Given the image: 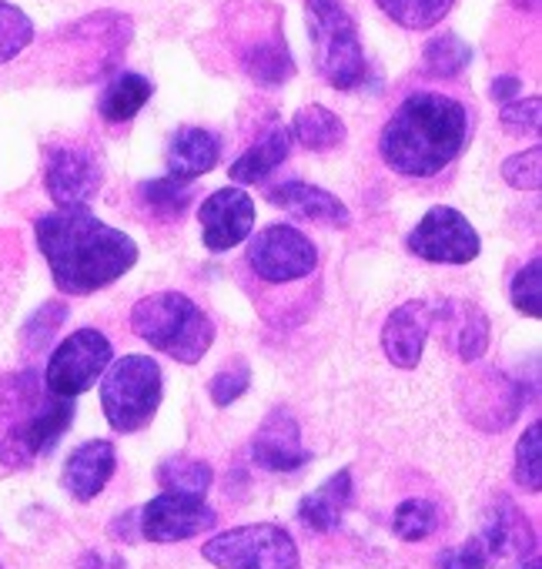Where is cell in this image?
Instances as JSON below:
<instances>
[{
    "mask_svg": "<svg viewBox=\"0 0 542 569\" xmlns=\"http://www.w3.org/2000/svg\"><path fill=\"white\" fill-rule=\"evenodd\" d=\"M305 24L315 51V68L335 91H355L369 78L359 24L342 0H305Z\"/></svg>",
    "mask_w": 542,
    "mask_h": 569,
    "instance_id": "5",
    "label": "cell"
},
{
    "mask_svg": "<svg viewBox=\"0 0 542 569\" xmlns=\"http://www.w3.org/2000/svg\"><path fill=\"white\" fill-rule=\"evenodd\" d=\"M204 559L218 569H299V546L275 522H248L204 542Z\"/></svg>",
    "mask_w": 542,
    "mask_h": 569,
    "instance_id": "7",
    "label": "cell"
},
{
    "mask_svg": "<svg viewBox=\"0 0 542 569\" xmlns=\"http://www.w3.org/2000/svg\"><path fill=\"white\" fill-rule=\"evenodd\" d=\"M515 482L525 492L542 489V422H532L515 446Z\"/></svg>",
    "mask_w": 542,
    "mask_h": 569,
    "instance_id": "29",
    "label": "cell"
},
{
    "mask_svg": "<svg viewBox=\"0 0 542 569\" xmlns=\"http://www.w3.org/2000/svg\"><path fill=\"white\" fill-rule=\"evenodd\" d=\"M439 529V506L432 499H405L392 516V532L402 542H422Z\"/></svg>",
    "mask_w": 542,
    "mask_h": 569,
    "instance_id": "27",
    "label": "cell"
},
{
    "mask_svg": "<svg viewBox=\"0 0 542 569\" xmlns=\"http://www.w3.org/2000/svg\"><path fill=\"white\" fill-rule=\"evenodd\" d=\"M522 569H542V566H539V559H529V562H522Z\"/></svg>",
    "mask_w": 542,
    "mask_h": 569,
    "instance_id": "41",
    "label": "cell"
},
{
    "mask_svg": "<svg viewBox=\"0 0 542 569\" xmlns=\"http://www.w3.org/2000/svg\"><path fill=\"white\" fill-rule=\"evenodd\" d=\"M432 322H435V312H432L429 302L399 306L382 326V349H385L389 362L399 366V369H415L422 362Z\"/></svg>",
    "mask_w": 542,
    "mask_h": 569,
    "instance_id": "15",
    "label": "cell"
},
{
    "mask_svg": "<svg viewBox=\"0 0 542 569\" xmlns=\"http://www.w3.org/2000/svg\"><path fill=\"white\" fill-rule=\"evenodd\" d=\"M539 98H515L499 108V118L509 134H539Z\"/></svg>",
    "mask_w": 542,
    "mask_h": 569,
    "instance_id": "35",
    "label": "cell"
},
{
    "mask_svg": "<svg viewBox=\"0 0 542 569\" xmlns=\"http://www.w3.org/2000/svg\"><path fill=\"white\" fill-rule=\"evenodd\" d=\"M164 379L151 356H124L104 369L101 406L114 432L144 429L161 406Z\"/></svg>",
    "mask_w": 542,
    "mask_h": 569,
    "instance_id": "6",
    "label": "cell"
},
{
    "mask_svg": "<svg viewBox=\"0 0 542 569\" xmlns=\"http://www.w3.org/2000/svg\"><path fill=\"white\" fill-rule=\"evenodd\" d=\"M158 482L164 492H184V496H204L211 486V466L191 456H171L158 466Z\"/></svg>",
    "mask_w": 542,
    "mask_h": 569,
    "instance_id": "25",
    "label": "cell"
},
{
    "mask_svg": "<svg viewBox=\"0 0 542 569\" xmlns=\"http://www.w3.org/2000/svg\"><path fill=\"white\" fill-rule=\"evenodd\" d=\"M268 204H275L302 221H315V224H329V228H349L352 214L342 204V198H335L325 188L305 184V181H285L279 188H268L264 191Z\"/></svg>",
    "mask_w": 542,
    "mask_h": 569,
    "instance_id": "16",
    "label": "cell"
},
{
    "mask_svg": "<svg viewBox=\"0 0 542 569\" xmlns=\"http://www.w3.org/2000/svg\"><path fill=\"white\" fill-rule=\"evenodd\" d=\"M131 329L141 342L178 366H198L214 342L211 319L181 292H154L131 309Z\"/></svg>",
    "mask_w": 542,
    "mask_h": 569,
    "instance_id": "4",
    "label": "cell"
},
{
    "mask_svg": "<svg viewBox=\"0 0 542 569\" xmlns=\"http://www.w3.org/2000/svg\"><path fill=\"white\" fill-rule=\"evenodd\" d=\"M289 148H292V134L285 128H271L254 148H248L231 164V181L234 184H258L261 178H268L289 158Z\"/></svg>",
    "mask_w": 542,
    "mask_h": 569,
    "instance_id": "21",
    "label": "cell"
},
{
    "mask_svg": "<svg viewBox=\"0 0 542 569\" xmlns=\"http://www.w3.org/2000/svg\"><path fill=\"white\" fill-rule=\"evenodd\" d=\"M248 386H251V369H248L244 362H234V366L221 369V372L211 379L208 392H211V402H214V406H231L234 399H241V396L248 392Z\"/></svg>",
    "mask_w": 542,
    "mask_h": 569,
    "instance_id": "34",
    "label": "cell"
},
{
    "mask_svg": "<svg viewBox=\"0 0 542 569\" xmlns=\"http://www.w3.org/2000/svg\"><path fill=\"white\" fill-rule=\"evenodd\" d=\"M44 181L58 208H88L101 188V164L81 144H58L48 151Z\"/></svg>",
    "mask_w": 542,
    "mask_h": 569,
    "instance_id": "12",
    "label": "cell"
},
{
    "mask_svg": "<svg viewBox=\"0 0 542 569\" xmlns=\"http://www.w3.org/2000/svg\"><path fill=\"white\" fill-rule=\"evenodd\" d=\"M111 359H114V349H111L104 332L78 329L74 336H68L51 352V362H48V372H44V386L54 396L78 399L81 392H88L98 382V376H104Z\"/></svg>",
    "mask_w": 542,
    "mask_h": 569,
    "instance_id": "8",
    "label": "cell"
},
{
    "mask_svg": "<svg viewBox=\"0 0 542 569\" xmlns=\"http://www.w3.org/2000/svg\"><path fill=\"white\" fill-rule=\"evenodd\" d=\"M469 138V114L455 98L435 91L409 94L379 138L382 161L405 178H432L459 158Z\"/></svg>",
    "mask_w": 542,
    "mask_h": 569,
    "instance_id": "2",
    "label": "cell"
},
{
    "mask_svg": "<svg viewBox=\"0 0 542 569\" xmlns=\"http://www.w3.org/2000/svg\"><path fill=\"white\" fill-rule=\"evenodd\" d=\"M244 71H248V78L258 81L261 88H279V84L292 81L295 61H292L289 41L275 31L268 41L251 44L248 54H244Z\"/></svg>",
    "mask_w": 542,
    "mask_h": 569,
    "instance_id": "22",
    "label": "cell"
},
{
    "mask_svg": "<svg viewBox=\"0 0 542 569\" xmlns=\"http://www.w3.org/2000/svg\"><path fill=\"white\" fill-rule=\"evenodd\" d=\"M251 459L264 472H299L312 462V452L302 446L299 422L289 409H275L251 439Z\"/></svg>",
    "mask_w": 542,
    "mask_h": 569,
    "instance_id": "14",
    "label": "cell"
},
{
    "mask_svg": "<svg viewBox=\"0 0 542 569\" xmlns=\"http://www.w3.org/2000/svg\"><path fill=\"white\" fill-rule=\"evenodd\" d=\"M198 218H201L204 248L208 251H228V248L241 244L251 234V228H254V201L238 184H228V188H218L214 194L204 198Z\"/></svg>",
    "mask_w": 542,
    "mask_h": 569,
    "instance_id": "13",
    "label": "cell"
},
{
    "mask_svg": "<svg viewBox=\"0 0 542 569\" xmlns=\"http://www.w3.org/2000/svg\"><path fill=\"white\" fill-rule=\"evenodd\" d=\"M168 178L191 184L204 171H211L221 158V141L208 128H181L168 141Z\"/></svg>",
    "mask_w": 542,
    "mask_h": 569,
    "instance_id": "19",
    "label": "cell"
},
{
    "mask_svg": "<svg viewBox=\"0 0 542 569\" xmlns=\"http://www.w3.org/2000/svg\"><path fill=\"white\" fill-rule=\"evenodd\" d=\"M74 422V399L54 396L31 369L0 376V462L28 469L48 456Z\"/></svg>",
    "mask_w": 542,
    "mask_h": 569,
    "instance_id": "3",
    "label": "cell"
},
{
    "mask_svg": "<svg viewBox=\"0 0 542 569\" xmlns=\"http://www.w3.org/2000/svg\"><path fill=\"white\" fill-rule=\"evenodd\" d=\"M114 466H118V452H114V442L108 439H91L84 446H78L68 462H64V489L78 499V502H91L114 476Z\"/></svg>",
    "mask_w": 542,
    "mask_h": 569,
    "instance_id": "17",
    "label": "cell"
},
{
    "mask_svg": "<svg viewBox=\"0 0 542 569\" xmlns=\"http://www.w3.org/2000/svg\"><path fill=\"white\" fill-rule=\"evenodd\" d=\"M459 329H455V352L462 362H479L489 349V319L475 306H459Z\"/></svg>",
    "mask_w": 542,
    "mask_h": 569,
    "instance_id": "30",
    "label": "cell"
},
{
    "mask_svg": "<svg viewBox=\"0 0 542 569\" xmlns=\"http://www.w3.org/2000/svg\"><path fill=\"white\" fill-rule=\"evenodd\" d=\"M138 516H141V536L151 542H181L198 532H208L218 522L204 496H184V492H161L144 509H138Z\"/></svg>",
    "mask_w": 542,
    "mask_h": 569,
    "instance_id": "11",
    "label": "cell"
},
{
    "mask_svg": "<svg viewBox=\"0 0 542 569\" xmlns=\"http://www.w3.org/2000/svg\"><path fill=\"white\" fill-rule=\"evenodd\" d=\"M34 231L54 284L68 296L101 292L138 261L134 238L104 224L88 208H58L38 218Z\"/></svg>",
    "mask_w": 542,
    "mask_h": 569,
    "instance_id": "1",
    "label": "cell"
},
{
    "mask_svg": "<svg viewBox=\"0 0 542 569\" xmlns=\"http://www.w3.org/2000/svg\"><path fill=\"white\" fill-rule=\"evenodd\" d=\"M479 539H482L489 559H512V556H522L525 549H532V526L509 496H499L482 516Z\"/></svg>",
    "mask_w": 542,
    "mask_h": 569,
    "instance_id": "18",
    "label": "cell"
},
{
    "mask_svg": "<svg viewBox=\"0 0 542 569\" xmlns=\"http://www.w3.org/2000/svg\"><path fill=\"white\" fill-rule=\"evenodd\" d=\"M379 4V11L389 18V21H395L399 28H405V18H409V0H375Z\"/></svg>",
    "mask_w": 542,
    "mask_h": 569,
    "instance_id": "40",
    "label": "cell"
},
{
    "mask_svg": "<svg viewBox=\"0 0 542 569\" xmlns=\"http://www.w3.org/2000/svg\"><path fill=\"white\" fill-rule=\"evenodd\" d=\"M479 231L472 228V221L449 208V204H435L425 211V218L412 228L409 234V251L419 254L422 261H435V264H465L472 258H479Z\"/></svg>",
    "mask_w": 542,
    "mask_h": 569,
    "instance_id": "10",
    "label": "cell"
},
{
    "mask_svg": "<svg viewBox=\"0 0 542 569\" xmlns=\"http://www.w3.org/2000/svg\"><path fill=\"white\" fill-rule=\"evenodd\" d=\"M151 94H154V88H151V81L144 74L124 71L101 94V118L111 121V124H128L151 101Z\"/></svg>",
    "mask_w": 542,
    "mask_h": 569,
    "instance_id": "24",
    "label": "cell"
},
{
    "mask_svg": "<svg viewBox=\"0 0 542 569\" xmlns=\"http://www.w3.org/2000/svg\"><path fill=\"white\" fill-rule=\"evenodd\" d=\"M455 0H409V18H405V31H429L435 28Z\"/></svg>",
    "mask_w": 542,
    "mask_h": 569,
    "instance_id": "38",
    "label": "cell"
},
{
    "mask_svg": "<svg viewBox=\"0 0 542 569\" xmlns=\"http://www.w3.org/2000/svg\"><path fill=\"white\" fill-rule=\"evenodd\" d=\"M509 299L522 316H529V319L542 316V261L539 258H532L525 268L515 271V278L509 284Z\"/></svg>",
    "mask_w": 542,
    "mask_h": 569,
    "instance_id": "31",
    "label": "cell"
},
{
    "mask_svg": "<svg viewBox=\"0 0 542 569\" xmlns=\"http://www.w3.org/2000/svg\"><path fill=\"white\" fill-rule=\"evenodd\" d=\"M485 566H489V552L479 536H472L462 546L445 549L439 556V569H485Z\"/></svg>",
    "mask_w": 542,
    "mask_h": 569,
    "instance_id": "37",
    "label": "cell"
},
{
    "mask_svg": "<svg viewBox=\"0 0 542 569\" xmlns=\"http://www.w3.org/2000/svg\"><path fill=\"white\" fill-rule=\"evenodd\" d=\"M289 134L309 151H332L345 141V121L322 104H305L295 111Z\"/></svg>",
    "mask_w": 542,
    "mask_h": 569,
    "instance_id": "23",
    "label": "cell"
},
{
    "mask_svg": "<svg viewBox=\"0 0 542 569\" xmlns=\"http://www.w3.org/2000/svg\"><path fill=\"white\" fill-rule=\"evenodd\" d=\"M141 198L148 201V208L161 214H181L191 198V184L174 181V178H158V181L141 184Z\"/></svg>",
    "mask_w": 542,
    "mask_h": 569,
    "instance_id": "32",
    "label": "cell"
},
{
    "mask_svg": "<svg viewBox=\"0 0 542 569\" xmlns=\"http://www.w3.org/2000/svg\"><path fill=\"white\" fill-rule=\"evenodd\" d=\"M472 44H465L459 34H439L422 51V68L435 78H455L469 68Z\"/></svg>",
    "mask_w": 542,
    "mask_h": 569,
    "instance_id": "26",
    "label": "cell"
},
{
    "mask_svg": "<svg viewBox=\"0 0 542 569\" xmlns=\"http://www.w3.org/2000/svg\"><path fill=\"white\" fill-rule=\"evenodd\" d=\"M502 178L519 191H535L542 184V148H529V151L512 154L502 164Z\"/></svg>",
    "mask_w": 542,
    "mask_h": 569,
    "instance_id": "33",
    "label": "cell"
},
{
    "mask_svg": "<svg viewBox=\"0 0 542 569\" xmlns=\"http://www.w3.org/2000/svg\"><path fill=\"white\" fill-rule=\"evenodd\" d=\"M352 506V472L342 469L299 502V519L312 532H332Z\"/></svg>",
    "mask_w": 542,
    "mask_h": 569,
    "instance_id": "20",
    "label": "cell"
},
{
    "mask_svg": "<svg viewBox=\"0 0 542 569\" xmlns=\"http://www.w3.org/2000/svg\"><path fill=\"white\" fill-rule=\"evenodd\" d=\"M0 569H4V566H0Z\"/></svg>",
    "mask_w": 542,
    "mask_h": 569,
    "instance_id": "42",
    "label": "cell"
},
{
    "mask_svg": "<svg viewBox=\"0 0 542 569\" xmlns=\"http://www.w3.org/2000/svg\"><path fill=\"white\" fill-rule=\"evenodd\" d=\"M68 319V309H64V302H48L44 309H38L34 312V319L28 322V329H24V346L28 349H44L48 342H51V336H54V329L61 326Z\"/></svg>",
    "mask_w": 542,
    "mask_h": 569,
    "instance_id": "36",
    "label": "cell"
},
{
    "mask_svg": "<svg viewBox=\"0 0 542 569\" xmlns=\"http://www.w3.org/2000/svg\"><path fill=\"white\" fill-rule=\"evenodd\" d=\"M515 98H522V81L519 78H495L492 81V101L499 108L509 104V101H515Z\"/></svg>",
    "mask_w": 542,
    "mask_h": 569,
    "instance_id": "39",
    "label": "cell"
},
{
    "mask_svg": "<svg viewBox=\"0 0 542 569\" xmlns=\"http://www.w3.org/2000/svg\"><path fill=\"white\" fill-rule=\"evenodd\" d=\"M31 41H34L31 18L21 8L8 4V0H0V64L14 61Z\"/></svg>",
    "mask_w": 542,
    "mask_h": 569,
    "instance_id": "28",
    "label": "cell"
},
{
    "mask_svg": "<svg viewBox=\"0 0 542 569\" xmlns=\"http://www.w3.org/2000/svg\"><path fill=\"white\" fill-rule=\"evenodd\" d=\"M248 264L261 281L285 284V281H299L315 271L319 248L312 244L309 234H302L292 224H268L264 231H258L251 238Z\"/></svg>",
    "mask_w": 542,
    "mask_h": 569,
    "instance_id": "9",
    "label": "cell"
}]
</instances>
